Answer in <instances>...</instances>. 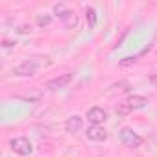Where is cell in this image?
I'll return each mask as SVG.
<instances>
[{"label": "cell", "mask_w": 157, "mask_h": 157, "mask_svg": "<svg viewBox=\"0 0 157 157\" xmlns=\"http://www.w3.org/2000/svg\"><path fill=\"white\" fill-rule=\"evenodd\" d=\"M54 13H56L57 19H61V21L65 22L67 28H74V26L78 24V17H76V13L70 11L65 4H56V6H54Z\"/></svg>", "instance_id": "obj_1"}, {"label": "cell", "mask_w": 157, "mask_h": 157, "mask_svg": "<svg viewBox=\"0 0 157 157\" xmlns=\"http://www.w3.org/2000/svg\"><path fill=\"white\" fill-rule=\"evenodd\" d=\"M118 137H120V140L128 146V148H139L144 140H142V137L137 133V131H133L131 128H122L120 131H118Z\"/></svg>", "instance_id": "obj_2"}, {"label": "cell", "mask_w": 157, "mask_h": 157, "mask_svg": "<svg viewBox=\"0 0 157 157\" xmlns=\"http://www.w3.org/2000/svg\"><path fill=\"white\" fill-rule=\"evenodd\" d=\"M10 146H11V150H13L15 153H19V155H30L32 150H33L30 139H26V137H15V139H11V140H10Z\"/></svg>", "instance_id": "obj_3"}, {"label": "cell", "mask_w": 157, "mask_h": 157, "mask_svg": "<svg viewBox=\"0 0 157 157\" xmlns=\"http://www.w3.org/2000/svg\"><path fill=\"white\" fill-rule=\"evenodd\" d=\"M39 68V61L37 59H28L24 63H21L19 67H15V74L17 76H33Z\"/></svg>", "instance_id": "obj_4"}, {"label": "cell", "mask_w": 157, "mask_h": 157, "mask_svg": "<svg viewBox=\"0 0 157 157\" xmlns=\"http://www.w3.org/2000/svg\"><path fill=\"white\" fill-rule=\"evenodd\" d=\"M70 80H72V74H61V76H57V78H52V80L46 83V89L48 91H59V89H63L65 85H68L70 83Z\"/></svg>", "instance_id": "obj_5"}, {"label": "cell", "mask_w": 157, "mask_h": 157, "mask_svg": "<svg viewBox=\"0 0 157 157\" xmlns=\"http://www.w3.org/2000/svg\"><path fill=\"white\" fill-rule=\"evenodd\" d=\"M87 139L89 140H96V142H102V140H105L107 139V131L102 128V126H98V124H91L89 128H87Z\"/></svg>", "instance_id": "obj_6"}, {"label": "cell", "mask_w": 157, "mask_h": 157, "mask_svg": "<svg viewBox=\"0 0 157 157\" xmlns=\"http://www.w3.org/2000/svg\"><path fill=\"white\" fill-rule=\"evenodd\" d=\"M87 118H89V122L91 124H102V122H105V118H107V113L102 109V107H98V105H94V107H91L89 111H87Z\"/></svg>", "instance_id": "obj_7"}, {"label": "cell", "mask_w": 157, "mask_h": 157, "mask_svg": "<svg viewBox=\"0 0 157 157\" xmlns=\"http://www.w3.org/2000/svg\"><path fill=\"white\" fill-rule=\"evenodd\" d=\"M82 128H83V118L78 117V115H72V117L67 118V122H65L67 133H78V131H82Z\"/></svg>", "instance_id": "obj_8"}, {"label": "cell", "mask_w": 157, "mask_h": 157, "mask_svg": "<svg viewBox=\"0 0 157 157\" xmlns=\"http://www.w3.org/2000/svg\"><path fill=\"white\" fill-rule=\"evenodd\" d=\"M131 109H142V107H146V104H148V100L144 98V96H139V94H133V96H129L128 98V102H126Z\"/></svg>", "instance_id": "obj_9"}, {"label": "cell", "mask_w": 157, "mask_h": 157, "mask_svg": "<svg viewBox=\"0 0 157 157\" xmlns=\"http://www.w3.org/2000/svg\"><path fill=\"white\" fill-rule=\"evenodd\" d=\"M17 98H21V100H26V102H37V100H41V91H37V89H30L28 93H19V94H15Z\"/></svg>", "instance_id": "obj_10"}, {"label": "cell", "mask_w": 157, "mask_h": 157, "mask_svg": "<svg viewBox=\"0 0 157 157\" xmlns=\"http://www.w3.org/2000/svg\"><path fill=\"white\" fill-rule=\"evenodd\" d=\"M85 15H87V22H89V26L93 28V26L96 24V11H94L93 8H87V11H85Z\"/></svg>", "instance_id": "obj_11"}, {"label": "cell", "mask_w": 157, "mask_h": 157, "mask_svg": "<svg viewBox=\"0 0 157 157\" xmlns=\"http://www.w3.org/2000/svg\"><path fill=\"white\" fill-rule=\"evenodd\" d=\"M115 111H117V115H120V117H126V115L131 111V107H129L128 104H118V105L115 107Z\"/></svg>", "instance_id": "obj_12"}, {"label": "cell", "mask_w": 157, "mask_h": 157, "mask_svg": "<svg viewBox=\"0 0 157 157\" xmlns=\"http://www.w3.org/2000/svg\"><path fill=\"white\" fill-rule=\"evenodd\" d=\"M50 22H52V17L50 15H39L37 17V26H41V28L43 26H48Z\"/></svg>", "instance_id": "obj_13"}, {"label": "cell", "mask_w": 157, "mask_h": 157, "mask_svg": "<svg viewBox=\"0 0 157 157\" xmlns=\"http://www.w3.org/2000/svg\"><path fill=\"white\" fill-rule=\"evenodd\" d=\"M135 59H137V57H124V59L120 61V65H122V67H126V65H129V63H133Z\"/></svg>", "instance_id": "obj_14"}]
</instances>
